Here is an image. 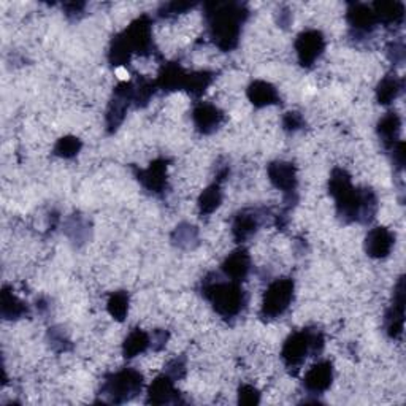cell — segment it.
<instances>
[{"label": "cell", "mask_w": 406, "mask_h": 406, "mask_svg": "<svg viewBox=\"0 0 406 406\" xmlns=\"http://www.w3.org/2000/svg\"><path fill=\"white\" fill-rule=\"evenodd\" d=\"M330 194L342 216L351 220H367L376 210V199L370 190H357L344 170H335L330 178Z\"/></svg>", "instance_id": "1"}, {"label": "cell", "mask_w": 406, "mask_h": 406, "mask_svg": "<svg viewBox=\"0 0 406 406\" xmlns=\"http://www.w3.org/2000/svg\"><path fill=\"white\" fill-rule=\"evenodd\" d=\"M214 41L223 50H232L240 35L243 13L235 5H214V11L208 13Z\"/></svg>", "instance_id": "2"}, {"label": "cell", "mask_w": 406, "mask_h": 406, "mask_svg": "<svg viewBox=\"0 0 406 406\" xmlns=\"http://www.w3.org/2000/svg\"><path fill=\"white\" fill-rule=\"evenodd\" d=\"M205 295L213 303L216 312L224 318H232L241 312L244 304V294L235 283L208 284Z\"/></svg>", "instance_id": "3"}, {"label": "cell", "mask_w": 406, "mask_h": 406, "mask_svg": "<svg viewBox=\"0 0 406 406\" xmlns=\"http://www.w3.org/2000/svg\"><path fill=\"white\" fill-rule=\"evenodd\" d=\"M143 376L132 368H125L122 372L111 374L104 384L105 396H108L113 402H124L132 398L141 391Z\"/></svg>", "instance_id": "4"}, {"label": "cell", "mask_w": 406, "mask_h": 406, "mask_svg": "<svg viewBox=\"0 0 406 406\" xmlns=\"http://www.w3.org/2000/svg\"><path fill=\"white\" fill-rule=\"evenodd\" d=\"M292 297H294V283H292V279H276L265 292L264 303H262V314L272 319L278 318L289 308Z\"/></svg>", "instance_id": "5"}, {"label": "cell", "mask_w": 406, "mask_h": 406, "mask_svg": "<svg viewBox=\"0 0 406 406\" xmlns=\"http://www.w3.org/2000/svg\"><path fill=\"white\" fill-rule=\"evenodd\" d=\"M322 346V338L318 333L312 332H297L286 342L283 348V359L288 363V367H297L307 359L308 354H312Z\"/></svg>", "instance_id": "6"}, {"label": "cell", "mask_w": 406, "mask_h": 406, "mask_svg": "<svg viewBox=\"0 0 406 406\" xmlns=\"http://www.w3.org/2000/svg\"><path fill=\"white\" fill-rule=\"evenodd\" d=\"M326 41L322 34L318 31H307L303 32L300 37L295 41V50L298 55V61H300L302 65H313L316 61H318L319 56L324 51Z\"/></svg>", "instance_id": "7"}, {"label": "cell", "mask_w": 406, "mask_h": 406, "mask_svg": "<svg viewBox=\"0 0 406 406\" xmlns=\"http://www.w3.org/2000/svg\"><path fill=\"white\" fill-rule=\"evenodd\" d=\"M405 288L403 279H400L397 289L393 292V303L386 316V328L387 333L392 338H400L403 333V322H405Z\"/></svg>", "instance_id": "8"}, {"label": "cell", "mask_w": 406, "mask_h": 406, "mask_svg": "<svg viewBox=\"0 0 406 406\" xmlns=\"http://www.w3.org/2000/svg\"><path fill=\"white\" fill-rule=\"evenodd\" d=\"M333 372L330 362H319L308 370L303 384L312 393L326 392L332 384Z\"/></svg>", "instance_id": "9"}, {"label": "cell", "mask_w": 406, "mask_h": 406, "mask_svg": "<svg viewBox=\"0 0 406 406\" xmlns=\"http://www.w3.org/2000/svg\"><path fill=\"white\" fill-rule=\"evenodd\" d=\"M392 246H393V235L389 230L384 229V227H376V229L368 232L365 248L367 253L372 255V258L376 259L386 258V255L391 253Z\"/></svg>", "instance_id": "10"}, {"label": "cell", "mask_w": 406, "mask_h": 406, "mask_svg": "<svg viewBox=\"0 0 406 406\" xmlns=\"http://www.w3.org/2000/svg\"><path fill=\"white\" fill-rule=\"evenodd\" d=\"M268 176L274 188L283 192H292L297 186V176L294 165L289 162H274L268 167Z\"/></svg>", "instance_id": "11"}, {"label": "cell", "mask_w": 406, "mask_h": 406, "mask_svg": "<svg viewBox=\"0 0 406 406\" xmlns=\"http://www.w3.org/2000/svg\"><path fill=\"white\" fill-rule=\"evenodd\" d=\"M195 127L203 134H211L213 130L218 129V125L223 121V115L214 105L200 104L195 106L192 113Z\"/></svg>", "instance_id": "12"}, {"label": "cell", "mask_w": 406, "mask_h": 406, "mask_svg": "<svg viewBox=\"0 0 406 406\" xmlns=\"http://www.w3.org/2000/svg\"><path fill=\"white\" fill-rule=\"evenodd\" d=\"M178 392L173 386V379L169 374L159 376L149 387V402L151 403H170L175 402Z\"/></svg>", "instance_id": "13"}, {"label": "cell", "mask_w": 406, "mask_h": 406, "mask_svg": "<svg viewBox=\"0 0 406 406\" xmlns=\"http://www.w3.org/2000/svg\"><path fill=\"white\" fill-rule=\"evenodd\" d=\"M348 20L351 26L359 32H370L378 22L374 11L367 5H352L348 11Z\"/></svg>", "instance_id": "14"}, {"label": "cell", "mask_w": 406, "mask_h": 406, "mask_svg": "<svg viewBox=\"0 0 406 406\" xmlns=\"http://www.w3.org/2000/svg\"><path fill=\"white\" fill-rule=\"evenodd\" d=\"M223 270L232 281H240L249 272V255L244 251H235L225 259Z\"/></svg>", "instance_id": "15"}, {"label": "cell", "mask_w": 406, "mask_h": 406, "mask_svg": "<svg viewBox=\"0 0 406 406\" xmlns=\"http://www.w3.org/2000/svg\"><path fill=\"white\" fill-rule=\"evenodd\" d=\"M248 97L255 106L262 108V106L276 104L278 92H276V89L270 85V83L254 81L248 89Z\"/></svg>", "instance_id": "16"}, {"label": "cell", "mask_w": 406, "mask_h": 406, "mask_svg": "<svg viewBox=\"0 0 406 406\" xmlns=\"http://www.w3.org/2000/svg\"><path fill=\"white\" fill-rule=\"evenodd\" d=\"M151 344V340L146 335L143 330H136L130 332L129 337L125 338L124 342V356L127 357V359H132V357H136L143 354L148 349V346Z\"/></svg>", "instance_id": "17"}, {"label": "cell", "mask_w": 406, "mask_h": 406, "mask_svg": "<svg viewBox=\"0 0 406 406\" xmlns=\"http://www.w3.org/2000/svg\"><path fill=\"white\" fill-rule=\"evenodd\" d=\"M259 220L258 216L251 211H243L237 216L234 223V235L238 241L246 240L248 237H251L258 229Z\"/></svg>", "instance_id": "18"}, {"label": "cell", "mask_w": 406, "mask_h": 406, "mask_svg": "<svg viewBox=\"0 0 406 406\" xmlns=\"http://www.w3.org/2000/svg\"><path fill=\"white\" fill-rule=\"evenodd\" d=\"M376 20L386 24H397L403 20V5L398 2H383L374 5Z\"/></svg>", "instance_id": "19"}, {"label": "cell", "mask_w": 406, "mask_h": 406, "mask_svg": "<svg viewBox=\"0 0 406 406\" xmlns=\"http://www.w3.org/2000/svg\"><path fill=\"white\" fill-rule=\"evenodd\" d=\"M141 180L149 190L160 192L165 186V165L162 160H158V162H154L149 167V169L143 173Z\"/></svg>", "instance_id": "20"}, {"label": "cell", "mask_w": 406, "mask_h": 406, "mask_svg": "<svg viewBox=\"0 0 406 406\" xmlns=\"http://www.w3.org/2000/svg\"><path fill=\"white\" fill-rule=\"evenodd\" d=\"M400 118L397 113H389L386 115L383 119L379 121L378 130H379V136L383 139L386 145H396L397 136L400 132Z\"/></svg>", "instance_id": "21"}, {"label": "cell", "mask_w": 406, "mask_h": 406, "mask_svg": "<svg viewBox=\"0 0 406 406\" xmlns=\"http://www.w3.org/2000/svg\"><path fill=\"white\" fill-rule=\"evenodd\" d=\"M402 91V81L397 75H387L386 78L379 83L378 86V100L379 104L387 105L397 99V95Z\"/></svg>", "instance_id": "22"}, {"label": "cell", "mask_w": 406, "mask_h": 406, "mask_svg": "<svg viewBox=\"0 0 406 406\" xmlns=\"http://www.w3.org/2000/svg\"><path fill=\"white\" fill-rule=\"evenodd\" d=\"M26 312L27 309L22 304V302L18 300V298L13 294H10L8 290H4V294H2V314H4V318L16 319Z\"/></svg>", "instance_id": "23"}, {"label": "cell", "mask_w": 406, "mask_h": 406, "mask_svg": "<svg viewBox=\"0 0 406 406\" xmlns=\"http://www.w3.org/2000/svg\"><path fill=\"white\" fill-rule=\"evenodd\" d=\"M220 200H223V195H220V189H219L218 184H214V186L208 188L206 190H203V194H202L200 200H199L200 211L205 213V214L213 213L219 206Z\"/></svg>", "instance_id": "24"}, {"label": "cell", "mask_w": 406, "mask_h": 406, "mask_svg": "<svg viewBox=\"0 0 406 406\" xmlns=\"http://www.w3.org/2000/svg\"><path fill=\"white\" fill-rule=\"evenodd\" d=\"M108 312L113 318L118 321H122L129 312V297L124 292H116L113 294L108 300Z\"/></svg>", "instance_id": "25"}, {"label": "cell", "mask_w": 406, "mask_h": 406, "mask_svg": "<svg viewBox=\"0 0 406 406\" xmlns=\"http://www.w3.org/2000/svg\"><path fill=\"white\" fill-rule=\"evenodd\" d=\"M81 148V141L75 136H65V139H61L57 141L56 145V154L61 158H74L75 154H78Z\"/></svg>", "instance_id": "26"}, {"label": "cell", "mask_w": 406, "mask_h": 406, "mask_svg": "<svg viewBox=\"0 0 406 406\" xmlns=\"http://www.w3.org/2000/svg\"><path fill=\"white\" fill-rule=\"evenodd\" d=\"M240 402L246 405L259 403V392L253 386H243L240 389Z\"/></svg>", "instance_id": "27"}, {"label": "cell", "mask_w": 406, "mask_h": 406, "mask_svg": "<svg viewBox=\"0 0 406 406\" xmlns=\"http://www.w3.org/2000/svg\"><path fill=\"white\" fill-rule=\"evenodd\" d=\"M302 118L298 113H288L284 118V127L288 129V130H297V129H300L302 127Z\"/></svg>", "instance_id": "28"}]
</instances>
